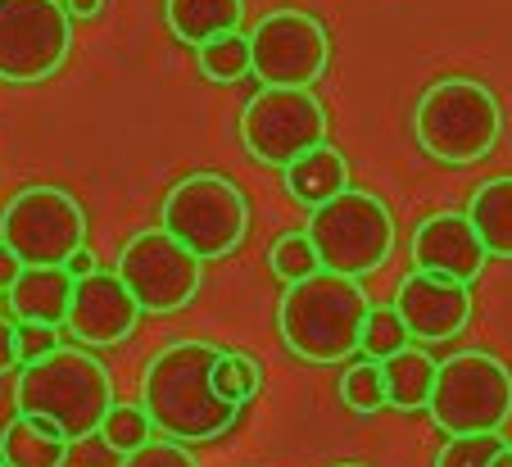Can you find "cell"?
<instances>
[{
    "label": "cell",
    "mask_w": 512,
    "mask_h": 467,
    "mask_svg": "<svg viewBox=\"0 0 512 467\" xmlns=\"http://www.w3.org/2000/svg\"><path fill=\"white\" fill-rule=\"evenodd\" d=\"M218 354L223 350L209 341H173L145 363L136 399L159 436H173L182 445H213L236 427L241 409L213 390Z\"/></svg>",
    "instance_id": "6da1fadb"
},
{
    "label": "cell",
    "mask_w": 512,
    "mask_h": 467,
    "mask_svg": "<svg viewBox=\"0 0 512 467\" xmlns=\"http://www.w3.org/2000/svg\"><path fill=\"white\" fill-rule=\"evenodd\" d=\"M372 313V295L363 291L358 277L322 273L286 286L277 304V331L286 350L304 363L336 368L363 354V322Z\"/></svg>",
    "instance_id": "7a4b0ae2"
},
{
    "label": "cell",
    "mask_w": 512,
    "mask_h": 467,
    "mask_svg": "<svg viewBox=\"0 0 512 467\" xmlns=\"http://www.w3.org/2000/svg\"><path fill=\"white\" fill-rule=\"evenodd\" d=\"M114 404V377L82 345H59L37 363H23L14 381V409L55 422L73 445L100 436Z\"/></svg>",
    "instance_id": "3957f363"
},
{
    "label": "cell",
    "mask_w": 512,
    "mask_h": 467,
    "mask_svg": "<svg viewBox=\"0 0 512 467\" xmlns=\"http://www.w3.org/2000/svg\"><path fill=\"white\" fill-rule=\"evenodd\" d=\"M503 132L499 100L476 78H440L413 109V137L431 159L449 168L481 164L494 155Z\"/></svg>",
    "instance_id": "277c9868"
},
{
    "label": "cell",
    "mask_w": 512,
    "mask_h": 467,
    "mask_svg": "<svg viewBox=\"0 0 512 467\" xmlns=\"http://www.w3.org/2000/svg\"><path fill=\"white\" fill-rule=\"evenodd\" d=\"M445 436L503 431L512 418V368L490 350H458L440 363L426 404Z\"/></svg>",
    "instance_id": "5b68a950"
},
{
    "label": "cell",
    "mask_w": 512,
    "mask_h": 467,
    "mask_svg": "<svg viewBox=\"0 0 512 467\" xmlns=\"http://www.w3.org/2000/svg\"><path fill=\"white\" fill-rule=\"evenodd\" d=\"M322 254V268L345 277H363L386 268L390 250H395V218H390L386 200L363 186H345L336 200L309 209V227Z\"/></svg>",
    "instance_id": "8992f818"
},
{
    "label": "cell",
    "mask_w": 512,
    "mask_h": 467,
    "mask_svg": "<svg viewBox=\"0 0 512 467\" xmlns=\"http://www.w3.org/2000/svg\"><path fill=\"white\" fill-rule=\"evenodd\" d=\"M159 227L173 232L204 263L227 259V254L241 250L245 232H250V200L227 177L191 173L168 186L164 209H159Z\"/></svg>",
    "instance_id": "52a82bcc"
},
{
    "label": "cell",
    "mask_w": 512,
    "mask_h": 467,
    "mask_svg": "<svg viewBox=\"0 0 512 467\" xmlns=\"http://www.w3.org/2000/svg\"><path fill=\"white\" fill-rule=\"evenodd\" d=\"M331 132V114L313 87H263L241 109V146L268 168H290L318 150Z\"/></svg>",
    "instance_id": "ba28073f"
},
{
    "label": "cell",
    "mask_w": 512,
    "mask_h": 467,
    "mask_svg": "<svg viewBox=\"0 0 512 467\" xmlns=\"http://www.w3.org/2000/svg\"><path fill=\"white\" fill-rule=\"evenodd\" d=\"M73 50L64 0H0V82L32 87L55 78Z\"/></svg>",
    "instance_id": "9c48e42d"
},
{
    "label": "cell",
    "mask_w": 512,
    "mask_h": 467,
    "mask_svg": "<svg viewBox=\"0 0 512 467\" xmlns=\"http://www.w3.org/2000/svg\"><path fill=\"white\" fill-rule=\"evenodd\" d=\"M114 273L141 300L145 313H177L200 295L204 259L191 254L164 227H141V232H132L123 241V250L114 259Z\"/></svg>",
    "instance_id": "30bf717a"
},
{
    "label": "cell",
    "mask_w": 512,
    "mask_h": 467,
    "mask_svg": "<svg viewBox=\"0 0 512 467\" xmlns=\"http://www.w3.org/2000/svg\"><path fill=\"white\" fill-rule=\"evenodd\" d=\"M0 241L23 263H64L87 245V214L64 186H23L0 209Z\"/></svg>",
    "instance_id": "8fae6325"
},
{
    "label": "cell",
    "mask_w": 512,
    "mask_h": 467,
    "mask_svg": "<svg viewBox=\"0 0 512 467\" xmlns=\"http://www.w3.org/2000/svg\"><path fill=\"white\" fill-rule=\"evenodd\" d=\"M250 59V73L263 87H313L318 78H327L331 64L327 23L290 5L268 10L250 32Z\"/></svg>",
    "instance_id": "7c38bea8"
},
{
    "label": "cell",
    "mask_w": 512,
    "mask_h": 467,
    "mask_svg": "<svg viewBox=\"0 0 512 467\" xmlns=\"http://www.w3.org/2000/svg\"><path fill=\"white\" fill-rule=\"evenodd\" d=\"M395 309L413 341L422 345L454 341L458 331L472 322V286L440 273H426V268H413L395 286Z\"/></svg>",
    "instance_id": "4fadbf2b"
},
{
    "label": "cell",
    "mask_w": 512,
    "mask_h": 467,
    "mask_svg": "<svg viewBox=\"0 0 512 467\" xmlns=\"http://www.w3.org/2000/svg\"><path fill=\"white\" fill-rule=\"evenodd\" d=\"M141 300L127 291V282L118 273L96 268L91 277H82L73 286V309H68L64 331H73L78 345L105 350V345H123L136 327H141Z\"/></svg>",
    "instance_id": "5bb4252c"
},
{
    "label": "cell",
    "mask_w": 512,
    "mask_h": 467,
    "mask_svg": "<svg viewBox=\"0 0 512 467\" xmlns=\"http://www.w3.org/2000/svg\"><path fill=\"white\" fill-rule=\"evenodd\" d=\"M408 254H413V268L454 277V282H467V286H472L476 277L485 273V263H490V250H485V241L476 236L467 214L422 218L413 241H408Z\"/></svg>",
    "instance_id": "9a60e30c"
},
{
    "label": "cell",
    "mask_w": 512,
    "mask_h": 467,
    "mask_svg": "<svg viewBox=\"0 0 512 467\" xmlns=\"http://www.w3.org/2000/svg\"><path fill=\"white\" fill-rule=\"evenodd\" d=\"M73 277L64 263H28L19 282L5 291L14 322H46V327H64L68 309H73Z\"/></svg>",
    "instance_id": "2e32d148"
},
{
    "label": "cell",
    "mask_w": 512,
    "mask_h": 467,
    "mask_svg": "<svg viewBox=\"0 0 512 467\" xmlns=\"http://www.w3.org/2000/svg\"><path fill=\"white\" fill-rule=\"evenodd\" d=\"M281 186H286V195L295 205L318 209L349 186V164L331 141H322L318 150H309V155H300L290 168H281Z\"/></svg>",
    "instance_id": "e0dca14e"
},
{
    "label": "cell",
    "mask_w": 512,
    "mask_h": 467,
    "mask_svg": "<svg viewBox=\"0 0 512 467\" xmlns=\"http://www.w3.org/2000/svg\"><path fill=\"white\" fill-rule=\"evenodd\" d=\"M164 19L182 46H209L218 37L241 32L245 0H164Z\"/></svg>",
    "instance_id": "ac0fdd59"
},
{
    "label": "cell",
    "mask_w": 512,
    "mask_h": 467,
    "mask_svg": "<svg viewBox=\"0 0 512 467\" xmlns=\"http://www.w3.org/2000/svg\"><path fill=\"white\" fill-rule=\"evenodd\" d=\"M73 440L46 418H32V413H14L0 431V458L10 467H64Z\"/></svg>",
    "instance_id": "d6986e66"
},
{
    "label": "cell",
    "mask_w": 512,
    "mask_h": 467,
    "mask_svg": "<svg viewBox=\"0 0 512 467\" xmlns=\"http://www.w3.org/2000/svg\"><path fill=\"white\" fill-rule=\"evenodd\" d=\"M463 214L472 218V227L485 241L490 259H512V177H490V182H481Z\"/></svg>",
    "instance_id": "ffe728a7"
},
{
    "label": "cell",
    "mask_w": 512,
    "mask_h": 467,
    "mask_svg": "<svg viewBox=\"0 0 512 467\" xmlns=\"http://www.w3.org/2000/svg\"><path fill=\"white\" fill-rule=\"evenodd\" d=\"M381 368H386L390 409L417 413V409H426V404H431V390H435V372H440V363H435L426 350H417V345H404V350L390 354Z\"/></svg>",
    "instance_id": "44dd1931"
},
{
    "label": "cell",
    "mask_w": 512,
    "mask_h": 467,
    "mask_svg": "<svg viewBox=\"0 0 512 467\" xmlns=\"http://www.w3.org/2000/svg\"><path fill=\"white\" fill-rule=\"evenodd\" d=\"M340 404L358 418H372V413L390 409V395H386V368L377 359H349V368L340 372Z\"/></svg>",
    "instance_id": "7402d4cb"
},
{
    "label": "cell",
    "mask_w": 512,
    "mask_h": 467,
    "mask_svg": "<svg viewBox=\"0 0 512 467\" xmlns=\"http://www.w3.org/2000/svg\"><path fill=\"white\" fill-rule=\"evenodd\" d=\"M268 268L281 286H295V282H304V277L322 273V254L309 232H281L268 250Z\"/></svg>",
    "instance_id": "603a6c76"
},
{
    "label": "cell",
    "mask_w": 512,
    "mask_h": 467,
    "mask_svg": "<svg viewBox=\"0 0 512 467\" xmlns=\"http://www.w3.org/2000/svg\"><path fill=\"white\" fill-rule=\"evenodd\" d=\"M259 386H263L259 359H250V354H241V350H223V354H218V363H213V390H218L227 404L245 409V404L259 395Z\"/></svg>",
    "instance_id": "cb8c5ba5"
},
{
    "label": "cell",
    "mask_w": 512,
    "mask_h": 467,
    "mask_svg": "<svg viewBox=\"0 0 512 467\" xmlns=\"http://www.w3.org/2000/svg\"><path fill=\"white\" fill-rule=\"evenodd\" d=\"M200 55V73L209 82H241L250 78L254 59H250V32H232V37H218L209 46L195 50Z\"/></svg>",
    "instance_id": "d4e9b609"
},
{
    "label": "cell",
    "mask_w": 512,
    "mask_h": 467,
    "mask_svg": "<svg viewBox=\"0 0 512 467\" xmlns=\"http://www.w3.org/2000/svg\"><path fill=\"white\" fill-rule=\"evenodd\" d=\"M100 440H105L114 454H132V449H141L145 440H155V422H150V413L141 409V399H136V404H114L105 427H100Z\"/></svg>",
    "instance_id": "484cf974"
},
{
    "label": "cell",
    "mask_w": 512,
    "mask_h": 467,
    "mask_svg": "<svg viewBox=\"0 0 512 467\" xmlns=\"http://www.w3.org/2000/svg\"><path fill=\"white\" fill-rule=\"evenodd\" d=\"M408 341H413V336H408V327H404L395 304H372L368 322H363V354L386 363L390 354H399Z\"/></svg>",
    "instance_id": "4316f807"
},
{
    "label": "cell",
    "mask_w": 512,
    "mask_h": 467,
    "mask_svg": "<svg viewBox=\"0 0 512 467\" xmlns=\"http://www.w3.org/2000/svg\"><path fill=\"white\" fill-rule=\"evenodd\" d=\"M508 445L503 431H472V436H449L435 454V467H490L494 454Z\"/></svg>",
    "instance_id": "83f0119b"
},
{
    "label": "cell",
    "mask_w": 512,
    "mask_h": 467,
    "mask_svg": "<svg viewBox=\"0 0 512 467\" xmlns=\"http://www.w3.org/2000/svg\"><path fill=\"white\" fill-rule=\"evenodd\" d=\"M118 467H200V463H195L191 445L164 436V440H145L141 449L123 454V463H118Z\"/></svg>",
    "instance_id": "f1b7e54d"
},
{
    "label": "cell",
    "mask_w": 512,
    "mask_h": 467,
    "mask_svg": "<svg viewBox=\"0 0 512 467\" xmlns=\"http://www.w3.org/2000/svg\"><path fill=\"white\" fill-rule=\"evenodd\" d=\"M59 331L64 327H46V322H19V359L23 363H37L41 354L59 350Z\"/></svg>",
    "instance_id": "f546056e"
},
{
    "label": "cell",
    "mask_w": 512,
    "mask_h": 467,
    "mask_svg": "<svg viewBox=\"0 0 512 467\" xmlns=\"http://www.w3.org/2000/svg\"><path fill=\"white\" fill-rule=\"evenodd\" d=\"M23 359H19V322H5L0 318V377L5 372H19Z\"/></svg>",
    "instance_id": "4dcf8cb0"
},
{
    "label": "cell",
    "mask_w": 512,
    "mask_h": 467,
    "mask_svg": "<svg viewBox=\"0 0 512 467\" xmlns=\"http://www.w3.org/2000/svg\"><path fill=\"white\" fill-rule=\"evenodd\" d=\"M23 268H28V263H23L19 254L10 250V245L0 241V291H10V286L19 282V273H23Z\"/></svg>",
    "instance_id": "1f68e13d"
},
{
    "label": "cell",
    "mask_w": 512,
    "mask_h": 467,
    "mask_svg": "<svg viewBox=\"0 0 512 467\" xmlns=\"http://www.w3.org/2000/svg\"><path fill=\"white\" fill-rule=\"evenodd\" d=\"M64 268H68V277H73V282H82V277H91V273L100 268V259L87 250V245H82V250L73 254V259H64Z\"/></svg>",
    "instance_id": "d6a6232c"
},
{
    "label": "cell",
    "mask_w": 512,
    "mask_h": 467,
    "mask_svg": "<svg viewBox=\"0 0 512 467\" xmlns=\"http://www.w3.org/2000/svg\"><path fill=\"white\" fill-rule=\"evenodd\" d=\"M64 5L73 19H96V14L105 10V0H64Z\"/></svg>",
    "instance_id": "836d02e7"
},
{
    "label": "cell",
    "mask_w": 512,
    "mask_h": 467,
    "mask_svg": "<svg viewBox=\"0 0 512 467\" xmlns=\"http://www.w3.org/2000/svg\"><path fill=\"white\" fill-rule=\"evenodd\" d=\"M490 467H512V445H503L499 454H494V463Z\"/></svg>",
    "instance_id": "e575fe53"
},
{
    "label": "cell",
    "mask_w": 512,
    "mask_h": 467,
    "mask_svg": "<svg viewBox=\"0 0 512 467\" xmlns=\"http://www.w3.org/2000/svg\"><path fill=\"white\" fill-rule=\"evenodd\" d=\"M336 467H363V463H336Z\"/></svg>",
    "instance_id": "d590c367"
},
{
    "label": "cell",
    "mask_w": 512,
    "mask_h": 467,
    "mask_svg": "<svg viewBox=\"0 0 512 467\" xmlns=\"http://www.w3.org/2000/svg\"><path fill=\"white\" fill-rule=\"evenodd\" d=\"M0 467H10V463H5V458H0Z\"/></svg>",
    "instance_id": "8d00e7d4"
},
{
    "label": "cell",
    "mask_w": 512,
    "mask_h": 467,
    "mask_svg": "<svg viewBox=\"0 0 512 467\" xmlns=\"http://www.w3.org/2000/svg\"><path fill=\"white\" fill-rule=\"evenodd\" d=\"M0 295H5V291H0Z\"/></svg>",
    "instance_id": "74e56055"
}]
</instances>
